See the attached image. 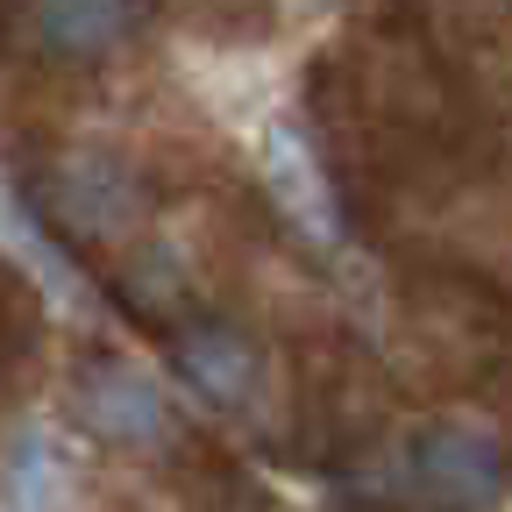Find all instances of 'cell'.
Masks as SVG:
<instances>
[{"label":"cell","mask_w":512,"mask_h":512,"mask_svg":"<svg viewBox=\"0 0 512 512\" xmlns=\"http://www.w3.org/2000/svg\"><path fill=\"white\" fill-rule=\"evenodd\" d=\"M22 192L43 228H57L72 249H128L150 228V178L121 150L100 143H57L22 164Z\"/></svg>","instance_id":"1"},{"label":"cell","mask_w":512,"mask_h":512,"mask_svg":"<svg viewBox=\"0 0 512 512\" xmlns=\"http://www.w3.org/2000/svg\"><path fill=\"white\" fill-rule=\"evenodd\" d=\"M72 413H79V427H86L93 441L136 448V456H157V448L178 441V406H171V392H164L150 370H136L128 356H114V349H93V356L72 370Z\"/></svg>","instance_id":"2"},{"label":"cell","mask_w":512,"mask_h":512,"mask_svg":"<svg viewBox=\"0 0 512 512\" xmlns=\"http://www.w3.org/2000/svg\"><path fill=\"white\" fill-rule=\"evenodd\" d=\"M164 349H171V370L178 384L200 406L214 413H249L256 399H264V384H271V363H264V342H256L242 320L228 313H178L171 328H157Z\"/></svg>","instance_id":"3"},{"label":"cell","mask_w":512,"mask_h":512,"mask_svg":"<svg viewBox=\"0 0 512 512\" xmlns=\"http://www.w3.org/2000/svg\"><path fill=\"white\" fill-rule=\"evenodd\" d=\"M406 484L448 512H491L505 498V448L470 420H427L406 441Z\"/></svg>","instance_id":"4"},{"label":"cell","mask_w":512,"mask_h":512,"mask_svg":"<svg viewBox=\"0 0 512 512\" xmlns=\"http://www.w3.org/2000/svg\"><path fill=\"white\" fill-rule=\"evenodd\" d=\"M150 0H29V43L50 64H107L143 36Z\"/></svg>","instance_id":"5"},{"label":"cell","mask_w":512,"mask_h":512,"mask_svg":"<svg viewBox=\"0 0 512 512\" xmlns=\"http://www.w3.org/2000/svg\"><path fill=\"white\" fill-rule=\"evenodd\" d=\"M0 498H8V512H64V505H72V463H64V448L43 427H29V434L8 441Z\"/></svg>","instance_id":"6"}]
</instances>
